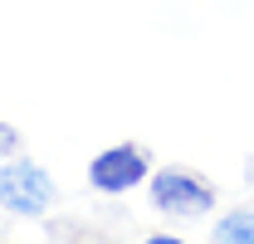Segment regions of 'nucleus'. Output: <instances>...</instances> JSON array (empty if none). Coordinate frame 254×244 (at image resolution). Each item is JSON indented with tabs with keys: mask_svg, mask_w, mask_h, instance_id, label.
Instances as JSON below:
<instances>
[{
	"mask_svg": "<svg viewBox=\"0 0 254 244\" xmlns=\"http://www.w3.org/2000/svg\"><path fill=\"white\" fill-rule=\"evenodd\" d=\"M147 195H152V210H161L166 220H205L215 210V200H220L215 185L200 171H190V166H161V171H152Z\"/></svg>",
	"mask_w": 254,
	"mask_h": 244,
	"instance_id": "obj_1",
	"label": "nucleus"
},
{
	"mask_svg": "<svg viewBox=\"0 0 254 244\" xmlns=\"http://www.w3.org/2000/svg\"><path fill=\"white\" fill-rule=\"evenodd\" d=\"M59 205V185L54 176L30 161V156H15V161H0V210L25 215V220H39Z\"/></svg>",
	"mask_w": 254,
	"mask_h": 244,
	"instance_id": "obj_2",
	"label": "nucleus"
},
{
	"mask_svg": "<svg viewBox=\"0 0 254 244\" xmlns=\"http://www.w3.org/2000/svg\"><path fill=\"white\" fill-rule=\"evenodd\" d=\"M152 152L142 142H118V147H103V152L88 161V185L98 195H127L137 185L152 181Z\"/></svg>",
	"mask_w": 254,
	"mask_h": 244,
	"instance_id": "obj_3",
	"label": "nucleus"
},
{
	"mask_svg": "<svg viewBox=\"0 0 254 244\" xmlns=\"http://www.w3.org/2000/svg\"><path fill=\"white\" fill-rule=\"evenodd\" d=\"M20 152H25V137H20V127H15V122H0V161H15Z\"/></svg>",
	"mask_w": 254,
	"mask_h": 244,
	"instance_id": "obj_5",
	"label": "nucleus"
},
{
	"mask_svg": "<svg viewBox=\"0 0 254 244\" xmlns=\"http://www.w3.org/2000/svg\"><path fill=\"white\" fill-rule=\"evenodd\" d=\"M210 244H254V205H235V210L215 215Z\"/></svg>",
	"mask_w": 254,
	"mask_h": 244,
	"instance_id": "obj_4",
	"label": "nucleus"
},
{
	"mask_svg": "<svg viewBox=\"0 0 254 244\" xmlns=\"http://www.w3.org/2000/svg\"><path fill=\"white\" fill-rule=\"evenodd\" d=\"M142 244H190V240H181V235H147Z\"/></svg>",
	"mask_w": 254,
	"mask_h": 244,
	"instance_id": "obj_6",
	"label": "nucleus"
}]
</instances>
